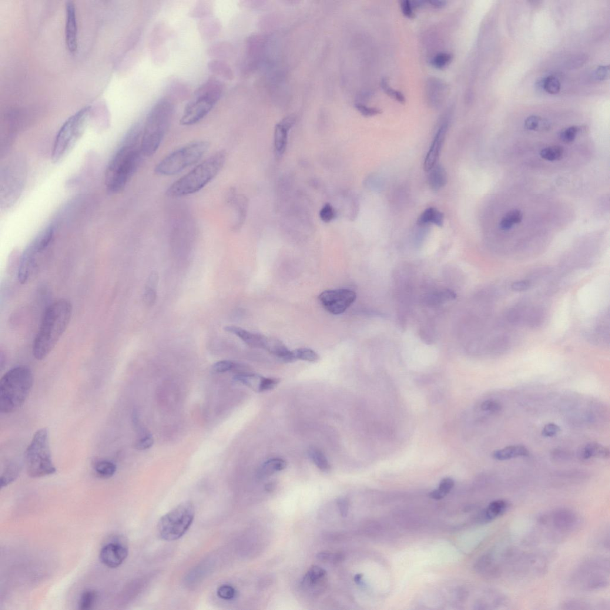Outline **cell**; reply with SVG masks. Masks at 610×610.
<instances>
[{
    "label": "cell",
    "instance_id": "59",
    "mask_svg": "<svg viewBox=\"0 0 610 610\" xmlns=\"http://www.w3.org/2000/svg\"><path fill=\"white\" fill-rule=\"evenodd\" d=\"M445 496L446 495L439 490V489L431 492L430 494H429V497L432 499H435V500H440V499H443Z\"/></svg>",
    "mask_w": 610,
    "mask_h": 610
},
{
    "label": "cell",
    "instance_id": "63",
    "mask_svg": "<svg viewBox=\"0 0 610 610\" xmlns=\"http://www.w3.org/2000/svg\"><path fill=\"white\" fill-rule=\"evenodd\" d=\"M274 485L273 484H268V485H267L266 490L267 491H269V492L272 491L274 490Z\"/></svg>",
    "mask_w": 610,
    "mask_h": 610
},
{
    "label": "cell",
    "instance_id": "3",
    "mask_svg": "<svg viewBox=\"0 0 610 610\" xmlns=\"http://www.w3.org/2000/svg\"><path fill=\"white\" fill-rule=\"evenodd\" d=\"M227 153L221 150L174 182L166 194L172 198L185 197L199 192L215 178L225 165Z\"/></svg>",
    "mask_w": 610,
    "mask_h": 610
},
{
    "label": "cell",
    "instance_id": "24",
    "mask_svg": "<svg viewBox=\"0 0 610 610\" xmlns=\"http://www.w3.org/2000/svg\"><path fill=\"white\" fill-rule=\"evenodd\" d=\"M579 457L582 460H589L591 458L608 459L609 457V451L604 446L595 442L586 445L581 449L579 452Z\"/></svg>",
    "mask_w": 610,
    "mask_h": 610
},
{
    "label": "cell",
    "instance_id": "35",
    "mask_svg": "<svg viewBox=\"0 0 610 610\" xmlns=\"http://www.w3.org/2000/svg\"><path fill=\"white\" fill-rule=\"evenodd\" d=\"M295 360L308 362H317L319 360V355L316 352L308 348H300L293 351Z\"/></svg>",
    "mask_w": 610,
    "mask_h": 610
},
{
    "label": "cell",
    "instance_id": "1",
    "mask_svg": "<svg viewBox=\"0 0 610 610\" xmlns=\"http://www.w3.org/2000/svg\"><path fill=\"white\" fill-rule=\"evenodd\" d=\"M143 130L142 124L134 125L110 160L105 173L109 193L121 192L138 169L144 157L141 149Z\"/></svg>",
    "mask_w": 610,
    "mask_h": 610
},
{
    "label": "cell",
    "instance_id": "23",
    "mask_svg": "<svg viewBox=\"0 0 610 610\" xmlns=\"http://www.w3.org/2000/svg\"><path fill=\"white\" fill-rule=\"evenodd\" d=\"M529 452L525 446L521 445H511L493 452L492 457L495 460L505 461L511 459L527 457Z\"/></svg>",
    "mask_w": 610,
    "mask_h": 610
},
{
    "label": "cell",
    "instance_id": "50",
    "mask_svg": "<svg viewBox=\"0 0 610 610\" xmlns=\"http://www.w3.org/2000/svg\"><path fill=\"white\" fill-rule=\"evenodd\" d=\"M560 431V428L554 423L546 424L542 430L543 437L546 438L554 437Z\"/></svg>",
    "mask_w": 610,
    "mask_h": 610
},
{
    "label": "cell",
    "instance_id": "57",
    "mask_svg": "<svg viewBox=\"0 0 610 610\" xmlns=\"http://www.w3.org/2000/svg\"><path fill=\"white\" fill-rule=\"evenodd\" d=\"M569 456L568 452L564 451L557 450L552 452V457L557 460H564Z\"/></svg>",
    "mask_w": 610,
    "mask_h": 610
},
{
    "label": "cell",
    "instance_id": "7",
    "mask_svg": "<svg viewBox=\"0 0 610 610\" xmlns=\"http://www.w3.org/2000/svg\"><path fill=\"white\" fill-rule=\"evenodd\" d=\"M27 473L32 478H40L56 473L50 446L49 430L42 428L33 435L25 452Z\"/></svg>",
    "mask_w": 610,
    "mask_h": 610
},
{
    "label": "cell",
    "instance_id": "44",
    "mask_svg": "<svg viewBox=\"0 0 610 610\" xmlns=\"http://www.w3.org/2000/svg\"><path fill=\"white\" fill-rule=\"evenodd\" d=\"M280 380L279 378H266L263 377L262 381H261L259 393L274 389L280 383Z\"/></svg>",
    "mask_w": 610,
    "mask_h": 610
},
{
    "label": "cell",
    "instance_id": "11",
    "mask_svg": "<svg viewBox=\"0 0 610 610\" xmlns=\"http://www.w3.org/2000/svg\"><path fill=\"white\" fill-rule=\"evenodd\" d=\"M53 236V227L49 226L40 233L23 251L17 275L20 283H28L37 274L41 267L43 254L51 244Z\"/></svg>",
    "mask_w": 610,
    "mask_h": 610
},
{
    "label": "cell",
    "instance_id": "30",
    "mask_svg": "<svg viewBox=\"0 0 610 610\" xmlns=\"http://www.w3.org/2000/svg\"><path fill=\"white\" fill-rule=\"evenodd\" d=\"M287 462L282 458H274L265 462L261 467L259 474L262 476H266L274 473V472L282 471L286 468Z\"/></svg>",
    "mask_w": 610,
    "mask_h": 610
},
{
    "label": "cell",
    "instance_id": "51",
    "mask_svg": "<svg viewBox=\"0 0 610 610\" xmlns=\"http://www.w3.org/2000/svg\"><path fill=\"white\" fill-rule=\"evenodd\" d=\"M481 409L484 411L498 412L502 410V406L497 401L488 400L483 402Z\"/></svg>",
    "mask_w": 610,
    "mask_h": 610
},
{
    "label": "cell",
    "instance_id": "49",
    "mask_svg": "<svg viewBox=\"0 0 610 610\" xmlns=\"http://www.w3.org/2000/svg\"><path fill=\"white\" fill-rule=\"evenodd\" d=\"M157 297L156 291L155 288L147 286L144 293V301L148 306H152L155 303Z\"/></svg>",
    "mask_w": 610,
    "mask_h": 610
},
{
    "label": "cell",
    "instance_id": "15",
    "mask_svg": "<svg viewBox=\"0 0 610 610\" xmlns=\"http://www.w3.org/2000/svg\"><path fill=\"white\" fill-rule=\"evenodd\" d=\"M128 555V548L122 542H112L104 546L100 552V559L107 568H118Z\"/></svg>",
    "mask_w": 610,
    "mask_h": 610
},
{
    "label": "cell",
    "instance_id": "56",
    "mask_svg": "<svg viewBox=\"0 0 610 610\" xmlns=\"http://www.w3.org/2000/svg\"><path fill=\"white\" fill-rule=\"evenodd\" d=\"M337 504L338 510L342 517H346L348 512V503L347 499L344 498H339L337 499Z\"/></svg>",
    "mask_w": 610,
    "mask_h": 610
},
{
    "label": "cell",
    "instance_id": "25",
    "mask_svg": "<svg viewBox=\"0 0 610 610\" xmlns=\"http://www.w3.org/2000/svg\"><path fill=\"white\" fill-rule=\"evenodd\" d=\"M429 172L428 183L432 190L438 191L446 186L448 174L443 166L437 165Z\"/></svg>",
    "mask_w": 610,
    "mask_h": 610
},
{
    "label": "cell",
    "instance_id": "6",
    "mask_svg": "<svg viewBox=\"0 0 610 610\" xmlns=\"http://www.w3.org/2000/svg\"><path fill=\"white\" fill-rule=\"evenodd\" d=\"M223 92L219 80L211 78L196 90L193 99L187 104L180 119L183 126H192L202 120L216 105Z\"/></svg>",
    "mask_w": 610,
    "mask_h": 610
},
{
    "label": "cell",
    "instance_id": "53",
    "mask_svg": "<svg viewBox=\"0 0 610 610\" xmlns=\"http://www.w3.org/2000/svg\"><path fill=\"white\" fill-rule=\"evenodd\" d=\"M532 284L530 280L517 281L511 284V289L515 291H525L530 289Z\"/></svg>",
    "mask_w": 610,
    "mask_h": 610
},
{
    "label": "cell",
    "instance_id": "60",
    "mask_svg": "<svg viewBox=\"0 0 610 610\" xmlns=\"http://www.w3.org/2000/svg\"><path fill=\"white\" fill-rule=\"evenodd\" d=\"M429 3L431 6L434 8L442 9L446 5V2L444 1H438V0H434V1H429L427 2Z\"/></svg>",
    "mask_w": 610,
    "mask_h": 610
},
{
    "label": "cell",
    "instance_id": "62",
    "mask_svg": "<svg viewBox=\"0 0 610 610\" xmlns=\"http://www.w3.org/2000/svg\"><path fill=\"white\" fill-rule=\"evenodd\" d=\"M362 578H363V575L361 574L357 575L355 576L354 579L355 582H356L357 584H360V583H361L362 581Z\"/></svg>",
    "mask_w": 610,
    "mask_h": 610
},
{
    "label": "cell",
    "instance_id": "20",
    "mask_svg": "<svg viewBox=\"0 0 610 610\" xmlns=\"http://www.w3.org/2000/svg\"><path fill=\"white\" fill-rule=\"evenodd\" d=\"M224 330L228 333L236 335L250 347L264 348L267 337L262 334L253 333L236 326H227Z\"/></svg>",
    "mask_w": 610,
    "mask_h": 610
},
{
    "label": "cell",
    "instance_id": "43",
    "mask_svg": "<svg viewBox=\"0 0 610 610\" xmlns=\"http://www.w3.org/2000/svg\"><path fill=\"white\" fill-rule=\"evenodd\" d=\"M209 68L211 70L216 74H219L225 78H229L230 75V70L229 67H227L224 63L220 62L214 61L212 62L209 65Z\"/></svg>",
    "mask_w": 610,
    "mask_h": 610
},
{
    "label": "cell",
    "instance_id": "12",
    "mask_svg": "<svg viewBox=\"0 0 610 610\" xmlns=\"http://www.w3.org/2000/svg\"><path fill=\"white\" fill-rule=\"evenodd\" d=\"M195 509L192 502H182L163 517L157 524L159 537L166 541L178 540L186 534L192 526Z\"/></svg>",
    "mask_w": 610,
    "mask_h": 610
},
{
    "label": "cell",
    "instance_id": "21",
    "mask_svg": "<svg viewBox=\"0 0 610 610\" xmlns=\"http://www.w3.org/2000/svg\"><path fill=\"white\" fill-rule=\"evenodd\" d=\"M264 350L269 352L284 363H293L296 361L293 352L290 351L286 345L276 338L267 337Z\"/></svg>",
    "mask_w": 610,
    "mask_h": 610
},
{
    "label": "cell",
    "instance_id": "33",
    "mask_svg": "<svg viewBox=\"0 0 610 610\" xmlns=\"http://www.w3.org/2000/svg\"><path fill=\"white\" fill-rule=\"evenodd\" d=\"M98 594L95 590L89 589L83 592L80 596L78 606L80 610H90L96 605Z\"/></svg>",
    "mask_w": 610,
    "mask_h": 610
},
{
    "label": "cell",
    "instance_id": "19",
    "mask_svg": "<svg viewBox=\"0 0 610 610\" xmlns=\"http://www.w3.org/2000/svg\"><path fill=\"white\" fill-rule=\"evenodd\" d=\"M227 202L237 210V220L235 225L233 226V230H239L245 220L247 208V199L243 195L237 194L236 190L231 189L228 193Z\"/></svg>",
    "mask_w": 610,
    "mask_h": 610
},
{
    "label": "cell",
    "instance_id": "18",
    "mask_svg": "<svg viewBox=\"0 0 610 610\" xmlns=\"http://www.w3.org/2000/svg\"><path fill=\"white\" fill-rule=\"evenodd\" d=\"M294 117L289 116L277 124L274 133V145L278 155H283L286 149L288 133L294 125Z\"/></svg>",
    "mask_w": 610,
    "mask_h": 610
},
{
    "label": "cell",
    "instance_id": "40",
    "mask_svg": "<svg viewBox=\"0 0 610 610\" xmlns=\"http://www.w3.org/2000/svg\"><path fill=\"white\" fill-rule=\"evenodd\" d=\"M453 56L450 53H441L435 55L431 60L432 65L437 69H443L451 62Z\"/></svg>",
    "mask_w": 610,
    "mask_h": 610
},
{
    "label": "cell",
    "instance_id": "47",
    "mask_svg": "<svg viewBox=\"0 0 610 610\" xmlns=\"http://www.w3.org/2000/svg\"><path fill=\"white\" fill-rule=\"evenodd\" d=\"M355 107L362 115L369 117L378 115L381 113V110L375 107H368L361 103H357Z\"/></svg>",
    "mask_w": 610,
    "mask_h": 610
},
{
    "label": "cell",
    "instance_id": "29",
    "mask_svg": "<svg viewBox=\"0 0 610 610\" xmlns=\"http://www.w3.org/2000/svg\"><path fill=\"white\" fill-rule=\"evenodd\" d=\"M116 470V464L108 460H100L94 465V471L97 476L103 479L111 478Z\"/></svg>",
    "mask_w": 610,
    "mask_h": 610
},
{
    "label": "cell",
    "instance_id": "45",
    "mask_svg": "<svg viewBox=\"0 0 610 610\" xmlns=\"http://www.w3.org/2000/svg\"><path fill=\"white\" fill-rule=\"evenodd\" d=\"M587 56L584 54H581L574 57H573L569 60L568 64V68L570 69H575L578 68H581L585 63L587 62Z\"/></svg>",
    "mask_w": 610,
    "mask_h": 610
},
{
    "label": "cell",
    "instance_id": "22",
    "mask_svg": "<svg viewBox=\"0 0 610 610\" xmlns=\"http://www.w3.org/2000/svg\"><path fill=\"white\" fill-rule=\"evenodd\" d=\"M509 507L508 502L504 499L492 501L479 515L478 520L482 524L494 520L504 515L508 511Z\"/></svg>",
    "mask_w": 610,
    "mask_h": 610
},
{
    "label": "cell",
    "instance_id": "26",
    "mask_svg": "<svg viewBox=\"0 0 610 610\" xmlns=\"http://www.w3.org/2000/svg\"><path fill=\"white\" fill-rule=\"evenodd\" d=\"M444 214L441 211L434 207H429L419 216L417 224L418 226H421L433 224L435 226L441 227L444 226Z\"/></svg>",
    "mask_w": 610,
    "mask_h": 610
},
{
    "label": "cell",
    "instance_id": "13",
    "mask_svg": "<svg viewBox=\"0 0 610 610\" xmlns=\"http://www.w3.org/2000/svg\"><path fill=\"white\" fill-rule=\"evenodd\" d=\"M580 518L576 512L569 508H558L545 514L539 522L554 536H565L575 531L580 525Z\"/></svg>",
    "mask_w": 610,
    "mask_h": 610
},
{
    "label": "cell",
    "instance_id": "38",
    "mask_svg": "<svg viewBox=\"0 0 610 610\" xmlns=\"http://www.w3.org/2000/svg\"><path fill=\"white\" fill-rule=\"evenodd\" d=\"M455 294L450 290H444L437 294H431L428 299V303L430 304H438L445 302V301L454 299Z\"/></svg>",
    "mask_w": 610,
    "mask_h": 610
},
{
    "label": "cell",
    "instance_id": "16",
    "mask_svg": "<svg viewBox=\"0 0 610 610\" xmlns=\"http://www.w3.org/2000/svg\"><path fill=\"white\" fill-rule=\"evenodd\" d=\"M65 41L70 53H75L78 49V28L75 7L69 2L66 6Z\"/></svg>",
    "mask_w": 610,
    "mask_h": 610
},
{
    "label": "cell",
    "instance_id": "31",
    "mask_svg": "<svg viewBox=\"0 0 610 610\" xmlns=\"http://www.w3.org/2000/svg\"><path fill=\"white\" fill-rule=\"evenodd\" d=\"M308 454H309L312 461L321 471L328 472L330 470L331 466L329 462L323 452L319 449L316 447H311L308 451Z\"/></svg>",
    "mask_w": 610,
    "mask_h": 610
},
{
    "label": "cell",
    "instance_id": "52",
    "mask_svg": "<svg viewBox=\"0 0 610 610\" xmlns=\"http://www.w3.org/2000/svg\"><path fill=\"white\" fill-rule=\"evenodd\" d=\"M401 8L403 15L409 19L414 18V7L412 3L408 0L402 1L401 3Z\"/></svg>",
    "mask_w": 610,
    "mask_h": 610
},
{
    "label": "cell",
    "instance_id": "37",
    "mask_svg": "<svg viewBox=\"0 0 610 610\" xmlns=\"http://www.w3.org/2000/svg\"><path fill=\"white\" fill-rule=\"evenodd\" d=\"M240 368H241L240 364L226 360L217 362L212 366V370L217 373H226V372L240 369Z\"/></svg>",
    "mask_w": 610,
    "mask_h": 610
},
{
    "label": "cell",
    "instance_id": "14",
    "mask_svg": "<svg viewBox=\"0 0 610 610\" xmlns=\"http://www.w3.org/2000/svg\"><path fill=\"white\" fill-rule=\"evenodd\" d=\"M356 299V293L350 289L326 290L319 296V300L323 307L333 315L344 313Z\"/></svg>",
    "mask_w": 610,
    "mask_h": 610
},
{
    "label": "cell",
    "instance_id": "39",
    "mask_svg": "<svg viewBox=\"0 0 610 610\" xmlns=\"http://www.w3.org/2000/svg\"><path fill=\"white\" fill-rule=\"evenodd\" d=\"M592 604L591 602L583 599H571L565 601L563 604L564 609H592Z\"/></svg>",
    "mask_w": 610,
    "mask_h": 610
},
{
    "label": "cell",
    "instance_id": "41",
    "mask_svg": "<svg viewBox=\"0 0 610 610\" xmlns=\"http://www.w3.org/2000/svg\"><path fill=\"white\" fill-rule=\"evenodd\" d=\"M217 595L221 599L231 600L236 597V591L232 586L223 585L217 589Z\"/></svg>",
    "mask_w": 610,
    "mask_h": 610
},
{
    "label": "cell",
    "instance_id": "2",
    "mask_svg": "<svg viewBox=\"0 0 610 610\" xmlns=\"http://www.w3.org/2000/svg\"><path fill=\"white\" fill-rule=\"evenodd\" d=\"M72 316V305L68 300L60 299L46 308L41 326L33 342V356L45 360L52 353L69 326Z\"/></svg>",
    "mask_w": 610,
    "mask_h": 610
},
{
    "label": "cell",
    "instance_id": "61",
    "mask_svg": "<svg viewBox=\"0 0 610 610\" xmlns=\"http://www.w3.org/2000/svg\"><path fill=\"white\" fill-rule=\"evenodd\" d=\"M343 558L344 555L343 554H338H338L333 555V559H333L334 562H339L343 560Z\"/></svg>",
    "mask_w": 610,
    "mask_h": 610
},
{
    "label": "cell",
    "instance_id": "32",
    "mask_svg": "<svg viewBox=\"0 0 610 610\" xmlns=\"http://www.w3.org/2000/svg\"><path fill=\"white\" fill-rule=\"evenodd\" d=\"M525 126L526 129L535 132H545L550 128L548 120L534 115L529 116L525 120Z\"/></svg>",
    "mask_w": 610,
    "mask_h": 610
},
{
    "label": "cell",
    "instance_id": "27",
    "mask_svg": "<svg viewBox=\"0 0 610 610\" xmlns=\"http://www.w3.org/2000/svg\"><path fill=\"white\" fill-rule=\"evenodd\" d=\"M263 378V376L256 374L249 373V372H241L234 376V380L246 385L251 389L259 393Z\"/></svg>",
    "mask_w": 610,
    "mask_h": 610
},
{
    "label": "cell",
    "instance_id": "36",
    "mask_svg": "<svg viewBox=\"0 0 610 610\" xmlns=\"http://www.w3.org/2000/svg\"><path fill=\"white\" fill-rule=\"evenodd\" d=\"M542 89L550 95H557L560 91L561 84L554 76H548L542 80Z\"/></svg>",
    "mask_w": 610,
    "mask_h": 610
},
{
    "label": "cell",
    "instance_id": "34",
    "mask_svg": "<svg viewBox=\"0 0 610 610\" xmlns=\"http://www.w3.org/2000/svg\"><path fill=\"white\" fill-rule=\"evenodd\" d=\"M326 572L324 569L314 565L310 568L305 576V582L311 585L317 584L326 576Z\"/></svg>",
    "mask_w": 610,
    "mask_h": 610
},
{
    "label": "cell",
    "instance_id": "28",
    "mask_svg": "<svg viewBox=\"0 0 610 610\" xmlns=\"http://www.w3.org/2000/svg\"><path fill=\"white\" fill-rule=\"evenodd\" d=\"M21 471V465L18 462L11 461L6 465L1 475V487H6L14 482Z\"/></svg>",
    "mask_w": 610,
    "mask_h": 610
},
{
    "label": "cell",
    "instance_id": "10",
    "mask_svg": "<svg viewBox=\"0 0 610 610\" xmlns=\"http://www.w3.org/2000/svg\"><path fill=\"white\" fill-rule=\"evenodd\" d=\"M206 141L192 142L174 151L160 161L155 168L159 176H171L197 163L208 150Z\"/></svg>",
    "mask_w": 610,
    "mask_h": 610
},
{
    "label": "cell",
    "instance_id": "9",
    "mask_svg": "<svg viewBox=\"0 0 610 610\" xmlns=\"http://www.w3.org/2000/svg\"><path fill=\"white\" fill-rule=\"evenodd\" d=\"M573 586L584 591H599L609 582V563L607 559L595 557L583 562L573 572Z\"/></svg>",
    "mask_w": 610,
    "mask_h": 610
},
{
    "label": "cell",
    "instance_id": "58",
    "mask_svg": "<svg viewBox=\"0 0 610 610\" xmlns=\"http://www.w3.org/2000/svg\"><path fill=\"white\" fill-rule=\"evenodd\" d=\"M333 555L330 552L323 551L318 553L317 557L320 561L326 562L333 559Z\"/></svg>",
    "mask_w": 610,
    "mask_h": 610
},
{
    "label": "cell",
    "instance_id": "48",
    "mask_svg": "<svg viewBox=\"0 0 610 610\" xmlns=\"http://www.w3.org/2000/svg\"><path fill=\"white\" fill-rule=\"evenodd\" d=\"M153 444L154 439L152 435L149 434L145 435V437L141 438L137 441L135 447L138 450H146L152 447Z\"/></svg>",
    "mask_w": 610,
    "mask_h": 610
},
{
    "label": "cell",
    "instance_id": "46",
    "mask_svg": "<svg viewBox=\"0 0 610 610\" xmlns=\"http://www.w3.org/2000/svg\"><path fill=\"white\" fill-rule=\"evenodd\" d=\"M320 216L322 221L325 223H329L335 217V211L330 204H326L321 209Z\"/></svg>",
    "mask_w": 610,
    "mask_h": 610
},
{
    "label": "cell",
    "instance_id": "42",
    "mask_svg": "<svg viewBox=\"0 0 610 610\" xmlns=\"http://www.w3.org/2000/svg\"><path fill=\"white\" fill-rule=\"evenodd\" d=\"M381 85L382 89H383L384 92L387 95L393 97L394 99L397 100L399 102L401 103H405V98L404 95H402L401 92L397 91V90L391 89L389 85L388 84L386 79H383L382 80Z\"/></svg>",
    "mask_w": 610,
    "mask_h": 610
},
{
    "label": "cell",
    "instance_id": "17",
    "mask_svg": "<svg viewBox=\"0 0 610 610\" xmlns=\"http://www.w3.org/2000/svg\"><path fill=\"white\" fill-rule=\"evenodd\" d=\"M448 128V123L445 122L442 124L440 128L435 134L433 142L428 152L425 157L424 162V169L429 172L437 165L438 160L440 156L441 150L443 147L446 136Z\"/></svg>",
    "mask_w": 610,
    "mask_h": 610
},
{
    "label": "cell",
    "instance_id": "8",
    "mask_svg": "<svg viewBox=\"0 0 610 610\" xmlns=\"http://www.w3.org/2000/svg\"><path fill=\"white\" fill-rule=\"evenodd\" d=\"M91 107H85L70 116L60 129L54 144L52 159L54 162H60L75 147L85 132L89 121Z\"/></svg>",
    "mask_w": 610,
    "mask_h": 610
},
{
    "label": "cell",
    "instance_id": "54",
    "mask_svg": "<svg viewBox=\"0 0 610 610\" xmlns=\"http://www.w3.org/2000/svg\"><path fill=\"white\" fill-rule=\"evenodd\" d=\"M454 487V481L451 478H445L439 484V489L447 495Z\"/></svg>",
    "mask_w": 610,
    "mask_h": 610
},
{
    "label": "cell",
    "instance_id": "4",
    "mask_svg": "<svg viewBox=\"0 0 610 610\" xmlns=\"http://www.w3.org/2000/svg\"><path fill=\"white\" fill-rule=\"evenodd\" d=\"M33 383L32 372L26 365L7 371L0 381V412L10 414L25 404Z\"/></svg>",
    "mask_w": 610,
    "mask_h": 610
},
{
    "label": "cell",
    "instance_id": "55",
    "mask_svg": "<svg viewBox=\"0 0 610 610\" xmlns=\"http://www.w3.org/2000/svg\"><path fill=\"white\" fill-rule=\"evenodd\" d=\"M609 69L608 66H602L595 70L594 76L596 80H604L609 77Z\"/></svg>",
    "mask_w": 610,
    "mask_h": 610
},
{
    "label": "cell",
    "instance_id": "5",
    "mask_svg": "<svg viewBox=\"0 0 610 610\" xmlns=\"http://www.w3.org/2000/svg\"><path fill=\"white\" fill-rule=\"evenodd\" d=\"M173 112V104L166 97L151 109L143 125L141 149L144 156H152L158 150L169 128Z\"/></svg>",
    "mask_w": 610,
    "mask_h": 610
}]
</instances>
